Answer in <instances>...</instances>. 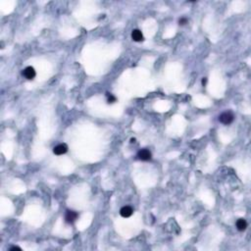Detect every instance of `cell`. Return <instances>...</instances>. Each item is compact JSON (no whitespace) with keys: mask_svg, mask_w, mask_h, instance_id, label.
<instances>
[{"mask_svg":"<svg viewBox=\"0 0 251 251\" xmlns=\"http://www.w3.org/2000/svg\"><path fill=\"white\" fill-rule=\"evenodd\" d=\"M234 114L231 112H225L223 114L220 115L219 121L224 125H230L234 121Z\"/></svg>","mask_w":251,"mask_h":251,"instance_id":"cell-1","label":"cell"},{"mask_svg":"<svg viewBox=\"0 0 251 251\" xmlns=\"http://www.w3.org/2000/svg\"><path fill=\"white\" fill-rule=\"evenodd\" d=\"M151 156L152 154L148 149H141L139 151V153H137V157H139V159L141 161H148L151 159Z\"/></svg>","mask_w":251,"mask_h":251,"instance_id":"cell-2","label":"cell"},{"mask_svg":"<svg viewBox=\"0 0 251 251\" xmlns=\"http://www.w3.org/2000/svg\"><path fill=\"white\" fill-rule=\"evenodd\" d=\"M67 151H68V146L66 145L65 143L58 144V145H56L53 148V152L56 155H63V154H65Z\"/></svg>","mask_w":251,"mask_h":251,"instance_id":"cell-3","label":"cell"},{"mask_svg":"<svg viewBox=\"0 0 251 251\" xmlns=\"http://www.w3.org/2000/svg\"><path fill=\"white\" fill-rule=\"evenodd\" d=\"M23 76L27 80H34L35 77V71L33 67H27L23 71Z\"/></svg>","mask_w":251,"mask_h":251,"instance_id":"cell-4","label":"cell"},{"mask_svg":"<svg viewBox=\"0 0 251 251\" xmlns=\"http://www.w3.org/2000/svg\"><path fill=\"white\" fill-rule=\"evenodd\" d=\"M133 212H134V210L130 206H124L120 210V214L124 218H129L133 215Z\"/></svg>","mask_w":251,"mask_h":251,"instance_id":"cell-5","label":"cell"},{"mask_svg":"<svg viewBox=\"0 0 251 251\" xmlns=\"http://www.w3.org/2000/svg\"><path fill=\"white\" fill-rule=\"evenodd\" d=\"M78 218V213L75 211H67L66 216H65V220L67 223H73L75 220Z\"/></svg>","mask_w":251,"mask_h":251,"instance_id":"cell-6","label":"cell"},{"mask_svg":"<svg viewBox=\"0 0 251 251\" xmlns=\"http://www.w3.org/2000/svg\"><path fill=\"white\" fill-rule=\"evenodd\" d=\"M131 39L136 42L142 41L143 40V34L139 30H134L133 33H131Z\"/></svg>","mask_w":251,"mask_h":251,"instance_id":"cell-7","label":"cell"},{"mask_svg":"<svg viewBox=\"0 0 251 251\" xmlns=\"http://www.w3.org/2000/svg\"><path fill=\"white\" fill-rule=\"evenodd\" d=\"M236 228L238 230H240V231H243L244 230H245L247 228V223L246 221L244 219H238L237 221H236Z\"/></svg>","mask_w":251,"mask_h":251,"instance_id":"cell-8","label":"cell"},{"mask_svg":"<svg viewBox=\"0 0 251 251\" xmlns=\"http://www.w3.org/2000/svg\"><path fill=\"white\" fill-rule=\"evenodd\" d=\"M107 98H108V103H114L116 101V97L112 95L111 93H107Z\"/></svg>","mask_w":251,"mask_h":251,"instance_id":"cell-9","label":"cell"},{"mask_svg":"<svg viewBox=\"0 0 251 251\" xmlns=\"http://www.w3.org/2000/svg\"><path fill=\"white\" fill-rule=\"evenodd\" d=\"M186 23V19L183 18V19H180V25H185Z\"/></svg>","mask_w":251,"mask_h":251,"instance_id":"cell-10","label":"cell"},{"mask_svg":"<svg viewBox=\"0 0 251 251\" xmlns=\"http://www.w3.org/2000/svg\"><path fill=\"white\" fill-rule=\"evenodd\" d=\"M10 250L11 251H13V250H22L20 247H18V246H12L11 248H10Z\"/></svg>","mask_w":251,"mask_h":251,"instance_id":"cell-11","label":"cell"},{"mask_svg":"<svg viewBox=\"0 0 251 251\" xmlns=\"http://www.w3.org/2000/svg\"><path fill=\"white\" fill-rule=\"evenodd\" d=\"M206 81H207V79H206V78H203V80H202V84H203V85L206 84Z\"/></svg>","mask_w":251,"mask_h":251,"instance_id":"cell-12","label":"cell"}]
</instances>
